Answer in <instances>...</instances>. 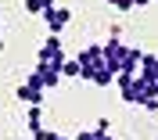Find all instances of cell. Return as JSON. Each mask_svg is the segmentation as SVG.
<instances>
[{
  "instance_id": "cell-6",
  "label": "cell",
  "mask_w": 158,
  "mask_h": 140,
  "mask_svg": "<svg viewBox=\"0 0 158 140\" xmlns=\"http://www.w3.org/2000/svg\"><path fill=\"white\" fill-rule=\"evenodd\" d=\"M50 7H54V0H25V11L29 14H47Z\"/></svg>"
},
{
  "instance_id": "cell-1",
  "label": "cell",
  "mask_w": 158,
  "mask_h": 140,
  "mask_svg": "<svg viewBox=\"0 0 158 140\" xmlns=\"http://www.w3.org/2000/svg\"><path fill=\"white\" fill-rule=\"evenodd\" d=\"M65 43H61V36H47V40L40 43V50H36V65H47V68H54V72H61V65H65Z\"/></svg>"
},
{
  "instance_id": "cell-5",
  "label": "cell",
  "mask_w": 158,
  "mask_h": 140,
  "mask_svg": "<svg viewBox=\"0 0 158 140\" xmlns=\"http://www.w3.org/2000/svg\"><path fill=\"white\" fill-rule=\"evenodd\" d=\"M137 76L158 86V54H144V58H140V68H137Z\"/></svg>"
},
{
  "instance_id": "cell-4",
  "label": "cell",
  "mask_w": 158,
  "mask_h": 140,
  "mask_svg": "<svg viewBox=\"0 0 158 140\" xmlns=\"http://www.w3.org/2000/svg\"><path fill=\"white\" fill-rule=\"evenodd\" d=\"M15 97H18V101H25L29 108H40V104H43V97H47V93L40 90V86H32V83H22L18 90H15Z\"/></svg>"
},
{
  "instance_id": "cell-8",
  "label": "cell",
  "mask_w": 158,
  "mask_h": 140,
  "mask_svg": "<svg viewBox=\"0 0 158 140\" xmlns=\"http://www.w3.org/2000/svg\"><path fill=\"white\" fill-rule=\"evenodd\" d=\"M101 137H108V133H97V130H79L72 140H101Z\"/></svg>"
},
{
  "instance_id": "cell-10",
  "label": "cell",
  "mask_w": 158,
  "mask_h": 140,
  "mask_svg": "<svg viewBox=\"0 0 158 140\" xmlns=\"http://www.w3.org/2000/svg\"><path fill=\"white\" fill-rule=\"evenodd\" d=\"M47 140H72V137H61V133H54V130H50V133H47Z\"/></svg>"
},
{
  "instance_id": "cell-7",
  "label": "cell",
  "mask_w": 158,
  "mask_h": 140,
  "mask_svg": "<svg viewBox=\"0 0 158 140\" xmlns=\"http://www.w3.org/2000/svg\"><path fill=\"white\" fill-rule=\"evenodd\" d=\"M61 79H79V61L69 58L65 65H61Z\"/></svg>"
},
{
  "instance_id": "cell-3",
  "label": "cell",
  "mask_w": 158,
  "mask_h": 140,
  "mask_svg": "<svg viewBox=\"0 0 158 140\" xmlns=\"http://www.w3.org/2000/svg\"><path fill=\"white\" fill-rule=\"evenodd\" d=\"M43 22H47L50 36H61V29H65V25L72 22V11H69V7H58V4H54V7L43 14Z\"/></svg>"
},
{
  "instance_id": "cell-12",
  "label": "cell",
  "mask_w": 158,
  "mask_h": 140,
  "mask_svg": "<svg viewBox=\"0 0 158 140\" xmlns=\"http://www.w3.org/2000/svg\"><path fill=\"white\" fill-rule=\"evenodd\" d=\"M101 140H111V137H101Z\"/></svg>"
},
{
  "instance_id": "cell-2",
  "label": "cell",
  "mask_w": 158,
  "mask_h": 140,
  "mask_svg": "<svg viewBox=\"0 0 158 140\" xmlns=\"http://www.w3.org/2000/svg\"><path fill=\"white\" fill-rule=\"evenodd\" d=\"M25 83H32V86H40V90L47 93V90H54L61 83V72H54V68H47V65H36V68L29 72V79Z\"/></svg>"
},
{
  "instance_id": "cell-11",
  "label": "cell",
  "mask_w": 158,
  "mask_h": 140,
  "mask_svg": "<svg viewBox=\"0 0 158 140\" xmlns=\"http://www.w3.org/2000/svg\"><path fill=\"white\" fill-rule=\"evenodd\" d=\"M0 50H4V40H0Z\"/></svg>"
},
{
  "instance_id": "cell-9",
  "label": "cell",
  "mask_w": 158,
  "mask_h": 140,
  "mask_svg": "<svg viewBox=\"0 0 158 140\" xmlns=\"http://www.w3.org/2000/svg\"><path fill=\"white\" fill-rule=\"evenodd\" d=\"M111 7H118V11H133V0H108Z\"/></svg>"
}]
</instances>
